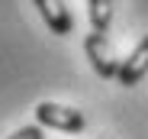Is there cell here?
Returning <instances> with one entry per match:
<instances>
[{
	"label": "cell",
	"mask_w": 148,
	"mask_h": 139,
	"mask_svg": "<svg viewBox=\"0 0 148 139\" xmlns=\"http://www.w3.org/2000/svg\"><path fill=\"white\" fill-rule=\"evenodd\" d=\"M113 19V0H90V26L93 33H106Z\"/></svg>",
	"instance_id": "cell-5"
},
{
	"label": "cell",
	"mask_w": 148,
	"mask_h": 139,
	"mask_svg": "<svg viewBox=\"0 0 148 139\" xmlns=\"http://www.w3.org/2000/svg\"><path fill=\"white\" fill-rule=\"evenodd\" d=\"M32 3L39 7V16L45 19V26L48 33H55V36H68L74 29V19L64 7V0H32Z\"/></svg>",
	"instance_id": "cell-4"
},
{
	"label": "cell",
	"mask_w": 148,
	"mask_h": 139,
	"mask_svg": "<svg viewBox=\"0 0 148 139\" xmlns=\"http://www.w3.org/2000/svg\"><path fill=\"white\" fill-rule=\"evenodd\" d=\"M145 75H148V36H145V39L135 45V49H132V55H129V58H122L116 81H119L122 87H135Z\"/></svg>",
	"instance_id": "cell-3"
},
{
	"label": "cell",
	"mask_w": 148,
	"mask_h": 139,
	"mask_svg": "<svg viewBox=\"0 0 148 139\" xmlns=\"http://www.w3.org/2000/svg\"><path fill=\"white\" fill-rule=\"evenodd\" d=\"M36 120H39V126L61 129V133H81L84 123H87L81 110L64 107V104H55V100H42V104L36 107Z\"/></svg>",
	"instance_id": "cell-1"
},
{
	"label": "cell",
	"mask_w": 148,
	"mask_h": 139,
	"mask_svg": "<svg viewBox=\"0 0 148 139\" xmlns=\"http://www.w3.org/2000/svg\"><path fill=\"white\" fill-rule=\"evenodd\" d=\"M84 52H87V58H90V65H93V71L100 75V78H116L119 75V58H116V49H113V42L106 39V33H90L87 39H84Z\"/></svg>",
	"instance_id": "cell-2"
},
{
	"label": "cell",
	"mask_w": 148,
	"mask_h": 139,
	"mask_svg": "<svg viewBox=\"0 0 148 139\" xmlns=\"http://www.w3.org/2000/svg\"><path fill=\"white\" fill-rule=\"evenodd\" d=\"M7 139H45V133H42V126H19L13 136H7Z\"/></svg>",
	"instance_id": "cell-6"
}]
</instances>
